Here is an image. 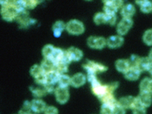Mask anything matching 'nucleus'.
<instances>
[{
    "label": "nucleus",
    "mask_w": 152,
    "mask_h": 114,
    "mask_svg": "<svg viewBox=\"0 0 152 114\" xmlns=\"http://www.w3.org/2000/svg\"><path fill=\"white\" fill-rule=\"evenodd\" d=\"M0 14L3 20L7 22L15 20L18 12L23 9L20 1H0Z\"/></svg>",
    "instance_id": "1"
},
{
    "label": "nucleus",
    "mask_w": 152,
    "mask_h": 114,
    "mask_svg": "<svg viewBox=\"0 0 152 114\" xmlns=\"http://www.w3.org/2000/svg\"><path fill=\"white\" fill-rule=\"evenodd\" d=\"M92 87V91L93 94L98 97V98H101L104 95L108 93H113L114 91L118 88V84L117 83H114L111 84L104 85L99 83L98 79L95 80L94 81L91 83Z\"/></svg>",
    "instance_id": "2"
},
{
    "label": "nucleus",
    "mask_w": 152,
    "mask_h": 114,
    "mask_svg": "<svg viewBox=\"0 0 152 114\" xmlns=\"http://www.w3.org/2000/svg\"><path fill=\"white\" fill-rule=\"evenodd\" d=\"M65 29L71 35L79 36L84 32L85 27L81 21L72 19L66 23Z\"/></svg>",
    "instance_id": "3"
},
{
    "label": "nucleus",
    "mask_w": 152,
    "mask_h": 114,
    "mask_svg": "<svg viewBox=\"0 0 152 114\" xmlns=\"http://www.w3.org/2000/svg\"><path fill=\"white\" fill-rule=\"evenodd\" d=\"M124 4L122 1L118 0H109L104 1L103 10L107 15H116L118 9H121Z\"/></svg>",
    "instance_id": "4"
},
{
    "label": "nucleus",
    "mask_w": 152,
    "mask_h": 114,
    "mask_svg": "<svg viewBox=\"0 0 152 114\" xmlns=\"http://www.w3.org/2000/svg\"><path fill=\"white\" fill-rule=\"evenodd\" d=\"M15 20L20 25L22 28H26L31 24H34V23L36 22L34 20L29 17L28 12L27 11V10L24 8L22 9L21 10L18 12Z\"/></svg>",
    "instance_id": "5"
},
{
    "label": "nucleus",
    "mask_w": 152,
    "mask_h": 114,
    "mask_svg": "<svg viewBox=\"0 0 152 114\" xmlns=\"http://www.w3.org/2000/svg\"><path fill=\"white\" fill-rule=\"evenodd\" d=\"M83 68L87 70L88 74L96 75L98 72H103L107 70V66L95 61L89 60L83 65Z\"/></svg>",
    "instance_id": "6"
},
{
    "label": "nucleus",
    "mask_w": 152,
    "mask_h": 114,
    "mask_svg": "<svg viewBox=\"0 0 152 114\" xmlns=\"http://www.w3.org/2000/svg\"><path fill=\"white\" fill-rule=\"evenodd\" d=\"M87 44L92 49L102 50L107 46V39L103 37L92 36L88 38Z\"/></svg>",
    "instance_id": "7"
},
{
    "label": "nucleus",
    "mask_w": 152,
    "mask_h": 114,
    "mask_svg": "<svg viewBox=\"0 0 152 114\" xmlns=\"http://www.w3.org/2000/svg\"><path fill=\"white\" fill-rule=\"evenodd\" d=\"M56 102L61 104L67 103L70 98V93L68 88L58 86L55 89L54 91Z\"/></svg>",
    "instance_id": "8"
},
{
    "label": "nucleus",
    "mask_w": 152,
    "mask_h": 114,
    "mask_svg": "<svg viewBox=\"0 0 152 114\" xmlns=\"http://www.w3.org/2000/svg\"><path fill=\"white\" fill-rule=\"evenodd\" d=\"M117 103L126 110V109H134L135 107L139 106L138 102L136 97H134L132 96H126L121 98L118 101H117Z\"/></svg>",
    "instance_id": "9"
},
{
    "label": "nucleus",
    "mask_w": 152,
    "mask_h": 114,
    "mask_svg": "<svg viewBox=\"0 0 152 114\" xmlns=\"http://www.w3.org/2000/svg\"><path fill=\"white\" fill-rule=\"evenodd\" d=\"M132 26L133 20L132 18H123L117 26V32L118 34L121 36L126 35Z\"/></svg>",
    "instance_id": "10"
},
{
    "label": "nucleus",
    "mask_w": 152,
    "mask_h": 114,
    "mask_svg": "<svg viewBox=\"0 0 152 114\" xmlns=\"http://www.w3.org/2000/svg\"><path fill=\"white\" fill-rule=\"evenodd\" d=\"M65 54L68 60L71 63L72 61H79L84 56L83 51L75 47H70L65 51Z\"/></svg>",
    "instance_id": "11"
},
{
    "label": "nucleus",
    "mask_w": 152,
    "mask_h": 114,
    "mask_svg": "<svg viewBox=\"0 0 152 114\" xmlns=\"http://www.w3.org/2000/svg\"><path fill=\"white\" fill-rule=\"evenodd\" d=\"M124 42V37L119 35L111 36L107 39V46L111 49H115L122 46Z\"/></svg>",
    "instance_id": "12"
},
{
    "label": "nucleus",
    "mask_w": 152,
    "mask_h": 114,
    "mask_svg": "<svg viewBox=\"0 0 152 114\" xmlns=\"http://www.w3.org/2000/svg\"><path fill=\"white\" fill-rule=\"evenodd\" d=\"M53 62L55 64H58L61 61H64L65 62V51L61 50L59 48H55L52 52V53L50 57V58Z\"/></svg>",
    "instance_id": "13"
},
{
    "label": "nucleus",
    "mask_w": 152,
    "mask_h": 114,
    "mask_svg": "<svg viewBox=\"0 0 152 114\" xmlns=\"http://www.w3.org/2000/svg\"><path fill=\"white\" fill-rule=\"evenodd\" d=\"M136 98L140 106L145 108L151 106L152 103V96L151 94L146 92H140V94Z\"/></svg>",
    "instance_id": "14"
},
{
    "label": "nucleus",
    "mask_w": 152,
    "mask_h": 114,
    "mask_svg": "<svg viewBox=\"0 0 152 114\" xmlns=\"http://www.w3.org/2000/svg\"><path fill=\"white\" fill-rule=\"evenodd\" d=\"M46 107V103L41 99H34L31 102V110L36 113H40L45 112Z\"/></svg>",
    "instance_id": "15"
},
{
    "label": "nucleus",
    "mask_w": 152,
    "mask_h": 114,
    "mask_svg": "<svg viewBox=\"0 0 152 114\" xmlns=\"http://www.w3.org/2000/svg\"><path fill=\"white\" fill-rule=\"evenodd\" d=\"M87 78L86 75L83 73H77L74 74L72 77H71L70 85H72L73 87L78 88L84 86L86 82Z\"/></svg>",
    "instance_id": "16"
},
{
    "label": "nucleus",
    "mask_w": 152,
    "mask_h": 114,
    "mask_svg": "<svg viewBox=\"0 0 152 114\" xmlns=\"http://www.w3.org/2000/svg\"><path fill=\"white\" fill-rule=\"evenodd\" d=\"M141 72L135 66H131L126 72L124 74L125 78L130 81H135L140 77Z\"/></svg>",
    "instance_id": "17"
},
{
    "label": "nucleus",
    "mask_w": 152,
    "mask_h": 114,
    "mask_svg": "<svg viewBox=\"0 0 152 114\" xmlns=\"http://www.w3.org/2000/svg\"><path fill=\"white\" fill-rule=\"evenodd\" d=\"M135 12V7L131 3L124 4L121 10V15L124 18H132V17L134 15Z\"/></svg>",
    "instance_id": "18"
},
{
    "label": "nucleus",
    "mask_w": 152,
    "mask_h": 114,
    "mask_svg": "<svg viewBox=\"0 0 152 114\" xmlns=\"http://www.w3.org/2000/svg\"><path fill=\"white\" fill-rule=\"evenodd\" d=\"M115 69L118 72L124 74L130 67V63L127 59H118L115 61Z\"/></svg>",
    "instance_id": "19"
},
{
    "label": "nucleus",
    "mask_w": 152,
    "mask_h": 114,
    "mask_svg": "<svg viewBox=\"0 0 152 114\" xmlns=\"http://www.w3.org/2000/svg\"><path fill=\"white\" fill-rule=\"evenodd\" d=\"M60 75L61 74L55 70H52L50 72L46 73V84L54 86L55 84L58 83Z\"/></svg>",
    "instance_id": "20"
},
{
    "label": "nucleus",
    "mask_w": 152,
    "mask_h": 114,
    "mask_svg": "<svg viewBox=\"0 0 152 114\" xmlns=\"http://www.w3.org/2000/svg\"><path fill=\"white\" fill-rule=\"evenodd\" d=\"M66 24L61 20L56 21L53 26L52 29H53V35L55 37H60L62 34L63 31L65 29Z\"/></svg>",
    "instance_id": "21"
},
{
    "label": "nucleus",
    "mask_w": 152,
    "mask_h": 114,
    "mask_svg": "<svg viewBox=\"0 0 152 114\" xmlns=\"http://www.w3.org/2000/svg\"><path fill=\"white\" fill-rule=\"evenodd\" d=\"M40 66L45 74L55 70V64L48 58H44L41 61Z\"/></svg>",
    "instance_id": "22"
},
{
    "label": "nucleus",
    "mask_w": 152,
    "mask_h": 114,
    "mask_svg": "<svg viewBox=\"0 0 152 114\" xmlns=\"http://www.w3.org/2000/svg\"><path fill=\"white\" fill-rule=\"evenodd\" d=\"M151 62V60L149 59L148 57H142L140 58L138 62L136 65V67L141 72L144 71H148L149 65Z\"/></svg>",
    "instance_id": "23"
},
{
    "label": "nucleus",
    "mask_w": 152,
    "mask_h": 114,
    "mask_svg": "<svg viewBox=\"0 0 152 114\" xmlns=\"http://www.w3.org/2000/svg\"><path fill=\"white\" fill-rule=\"evenodd\" d=\"M39 86H37V87L32 86L30 88V89L32 94L34 95V96L37 98H41L45 96V95L47 94V92L45 89V86H41V85H39Z\"/></svg>",
    "instance_id": "24"
},
{
    "label": "nucleus",
    "mask_w": 152,
    "mask_h": 114,
    "mask_svg": "<svg viewBox=\"0 0 152 114\" xmlns=\"http://www.w3.org/2000/svg\"><path fill=\"white\" fill-rule=\"evenodd\" d=\"M93 21L96 25L106 24L107 23V15L104 12H98L94 15Z\"/></svg>",
    "instance_id": "25"
},
{
    "label": "nucleus",
    "mask_w": 152,
    "mask_h": 114,
    "mask_svg": "<svg viewBox=\"0 0 152 114\" xmlns=\"http://www.w3.org/2000/svg\"><path fill=\"white\" fill-rule=\"evenodd\" d=\"M138 3L141 11L144 13H149L152 12V3L150 1H137Z\"/></svg>",
    "instance_id": "26"
},
{
    "label": "nucleus",
    "mask_w": 152,
    "mask_h": 114,
    "mask_svg": "<svg viewBox=\"0 0 152 114\" xmlns=\"http://www.w3.org/2000/svg\"><path fill=\"white\" fill-rule=\"evenodd\" d=\"M45 73L43 72L42 68L41 67V66L39 65H32L31 69H30V74L32 76L34 79L37 78L39 76L45 74Z\"/></svg>",
    "instance_id": "27"
},
{
    "label": "nucleus",
    "mask_w": 152,
    "mask_h": 114,
    "mask_svg": "<svg viewBox=\"0 0 152 114\" xmlns=\"http://www.w3.org/2000/svg\"><path fill=\"white\" fill-rule=\"evenodd\" d=\"M71 77L68 75L61 74L58 80V86L62 88H68L69 86L70 85Z\"/></svg>",
    "instance_id": "28"
},
{
    "label": "nucleus",
    "mask_w": 152,
    "mask_h": 114,
    "mask_svg": "<svg viewBox=\"0 0 152 114\" xmlns=\"http://www.w3.org/2000/svg\"><path fill=\"white\" fill-rule=\"evenodd\" d=\"M23 8L26 10H32L35 8L39 1L37 0H25V1H20Z\"/></svg>",
    "instance_id": "29"
},
{
    "label": "nucleus",
    "mask_w": 152,
    "mask_h": 114,
    "mask_svg": "<svg viewBox=\"0 0 152 114\" xmlns=\"http://www.w3.org/2000/svg\"><path fill=\"white\" fill-rule=\"evenodd\" d=\"M69 65V64L64 62V61H61V62L56 64L55 70H56L60 74H64V73L68 71Z\"/></svg>",
    "instance_id": "30"
},
{
    "label": "nucleus",
    "mask_w": 152,
    "mask_h": 114,
    "mask_svg": "<svg viewBox=\"0 0 152 114\" xmlns=\"http://www.w3.org/2000/svg\"><path fill=\"white\" fill-rule=\"evenodd\" d=\"M142 41L147 46H152V29L146 30L145 32L142 36Z\"/></svg>",
    "instance_id": "31"
},
{
    "label": "nucleus",
    "mask_w": 152,
    "mask_h": 114,
    "mask_svg": "<svg viewBox=\"0 0 152 114\" xmlns=\"http://www.w3.org/2000/svg\"><path fill=\"white\" fill-rule=\"evenodd\" d=\"M55 47L52 45H46L42 50V54L45 58H50Z\"/></svg>",
    "instance_id": "32"
},
{
    "label": "nucleus",
    "mask_w": 152,
    "mask_h": 114,
    "mask_svg": "<svg viewBox=\"0 0 152 114\" xmlns=\"http://www.w3.org/2000/svg\"><path fill=\"white\" fill-rule=\"evenodd\" d=\"M114 107L115 105L103 103L100 110L101 114H113Z\"/></svg>",
    "instance_id": "33"
},
{
    "label": "nucleus",
    "mask_w": 152,
    "mask_h": 114,
    "mask_svg": "<svg viewBox=\"0 0 152 114\" xmlns=\"http://www.w3.org/2000/svg\"><path fill=\"white\" fill-rule=\"evenodd\" d=\"M150 79L148 77H145L142 79L140 84V92H146V88L147 86L150 81Z\"/></svg>",
    "instance_id": "34"
},
{
    "label": "nucleus",
    "mask_w": 152,
    "mask_h": 114,
    "mask_svg": "<svg viewBox=\"0 0 152 114\" xmlns=\"http://www.w3.org/2000/svg\"><path fill=\"white\" fill-rule=\"evenodd\" d=\"M44 112L45 114H58V110L54 106H48L46 107Z\"/></svg>",
    "instance_id": "35"
},
{
    "label": "nucleus",
    "mask_w": 152,
    "mask_h": 114,
    "mask_svg": "<svg viewBox=\"0 0 152 114\" xmlns=\"http://www.w3.org/2000/svg\"><path fill=\"white\" fill-rule=\"evenodd\" d=\"M126 110L124 108H122L119 104L117 103L113 108V114H126Z\"/></svg>",
    "instance_id": "36"
},
{
    "label": "nucleus",
    "mask_w": 152,
    "mask_h": 114,
    "mask_svg": "<svg viewBox=\"0 0 152 114\" xmlns=\"http://www.w3.org/2000/svg\"><path fill=\"white\" fill-rule=\"evenodd\" d=\"M140 57H139L137 55H132L129 60V61L130 63V67L131 66H135L136 67V65L138 62V60Z\"/></svg>",
    "instance_id": "37"
},
{
    "label": "nucleus",
    "mask_w": 152,
    "mask_h": 114,
    "mask_svg": "<svg viewBox=\"0 0 152 114\" xmlns=\"http://www.w3.org/2000/svg\"><path fill=\"white\" fill-rule=\"evenodd\" d=\"M132 113L133 114H146V110L145 108L139 105L135 107L134 109H132Z\"/></svg>",
    "instance_id": "38"
},
{
    "label": "nucleus",
    "mask_w": 152,
    "mask_h": 114,
    "mask_svg": "<svg viewBox=\"0 0 152 114\" xmlns=\"http://www.w3.org/2000/svg\"><path fill=\"white\" fill-rule=\"evenodd\" d=\"M116 15H107V23L110 26H114L116 23Z\"/></svg>",
    "instance_id": "39"
},
{
    "label": "nucleus",
    "mask_w": 152,
    "mask_h": 114,
    "mask_svg": "<svg viewBox=\"0 0 152 114\" xmlns=\"http://www.w3.org/2000/svg\"><path fill=\"white\" fill-rule=\"evenodd\" d=\"M146 93H148L152 94V79L150 80V81L148 84V86H147Z\"/></svg>",
    "instance_id": "40"
},
{
    "label": "nucleus",
    "mask_w": 152,
    "mask_h": 114,
    "mask_svg": "<svg viewBox=\"0 0 152 114\" xmlns=\"http://www.w3.org/2000/svg\"><path fill=\"white\" fill-rule=\"evenodd\" d=\"M148 71L151 74H152V61H151V62H150V64L149 65Z\"/></svg>",
    "instance_id": "41"
},
{
    "label": "nucleus",
    "mask_w": 152,
    "mask_h": 114,
    "mask_svg": "<svg viewBox=\"0 0 152 114\" xmlns=\"http://www.w3.org/2000/svg\"><path fill=\"white\" fill-rule=\"evenodd\" d=\"M148 58H149V59H150L151 61H152V49H151V50L150 51V52H149Z\"/></svg>",
    "instance_id": "42"
},
{
    "label": "nucleus",
    "mask_w": 152,
    "mask_h": 114,
    "mask_svg": "<svg viewBox=\"0 0 152 114\" xmlns=\"http://www.w3.org/2000/svg\"><path fill=\"white\" fill-rule=\"evenodd\" d=\"M27 114H33V113H27Z\"/></svg>",
    "instance_id": "43"
}]
</instances>
